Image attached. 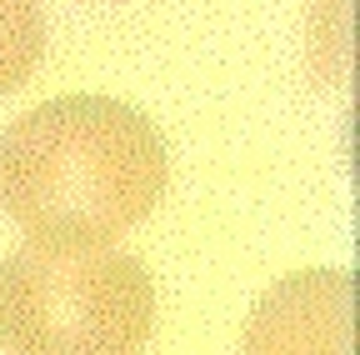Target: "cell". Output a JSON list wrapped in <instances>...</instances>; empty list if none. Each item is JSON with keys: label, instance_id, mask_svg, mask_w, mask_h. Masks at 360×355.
Instances as JSON below:
<instances>
[{"label": "cell", "instance_id": "6da1fadb", "mask_svg": "<svg viewBox=\"0 0 360 355\" xmlns=\"http://www.w3.org/2000/svg\"><path fill=\"white\" fill-rule=\"evenodd\" d=\"M170 155L125 101L60 96L0 136V205L30 245H110L160 205Z\"/></svg>", "mask_w": 360, "mask_h": 355}, {"label": "cell", "instance_id": "7a4b0ae2", "mask_svg": "<svg viewBox=\"0 0 360 355\" xmlns=\"http://www.w3.org/2000/svg\"><path fill=\"white\" fill-rule=\"evenodd\" d=\"M155 280L110 245H20L0 260V345L11 355H141Z\"/></svg>", "mask_w": 360, "mask_h": 355}, {"label": "cell", "instance_id": "3957f363", "mask_svg": "<svg viewBox=\"0 0 360 355\" xmlns=\"http://www.w3.org/2000/svg\"><path fill=\"white\" fill-rule=\"evenodd\" d=\"M355 280L340 265L276 280L245 316L240 355H350Z\"/></svg>", "mask_w": 360, "mask_h": 355}, {"label": "cell", "instance_id": "277c9868", "mask_svg": "<svg viewBox=\"0 0 360 355\" xmlns=\"http://www.w3.org/2000/svg\"><path fill=\"white\" fill-rule=\"evenodd\" d=\"M40 56H45L40 0H0V96L25 85Z\"/></svg>", "mask_w": 360, "mask_h": 355}]
</instances>
